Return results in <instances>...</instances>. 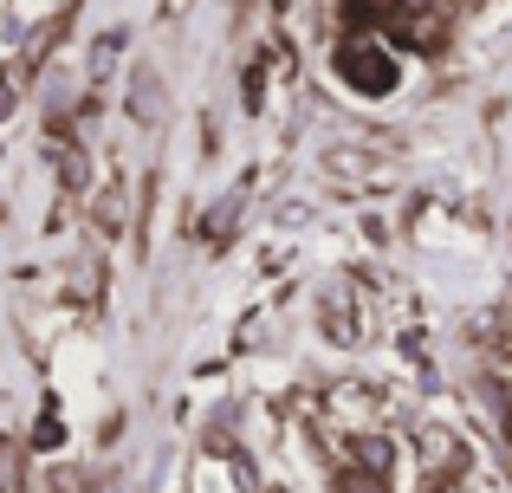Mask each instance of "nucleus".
Instances as JSON below:
<instances>
[{
	"label": "nucleus",
	"mask_w": 512,
	"mask_h": 493,
	"mask_svg": "<svg viewBox=\"0 0 512 493\" xmlns=\"http://www.w3.org/2000/svg\"><path fill=\"white\" fill-rule=\"evenodd\" d=\"M344 78H357L363 91H389V59L383 52H350L344 46Z\"/></svg>",
	"instance_id": "nucleus-1"
},
{
	"label": "nucleus",
	"mask_w": 512,
	"mask_h": 493,
	"mask_svg": "<svg viewBox=\"0 0 512 493\" xmlns=\"http://www.w3.org/2000/svg\"><path fill=\"white\" fill-rule=\"evenodd\" d=\"M0 493H26V468H20V442H0Z\"/></svg>",
	"instance_id": "nucleus-2"
},
{
	"label": "nucleus",
	"mask_w": 512,
	"mask_h": 493,
	"mask_svg": "<svg viewBox=\"0 0 512 493\" xmlns=\"http://www.w3.org/2000/svg\"><path fill=\"white\" fill-rule=\"evenodd\" d=\"M357 455H363V468H389V442H376V435H363Z\"/></svg>",
	"instance_id": "nucleus-3"
},
{
	"label": "nucleus",
	"mask_w": 512,
	"mask_h": 493,
	"mask_svg": "<svg viewBox=\"0 0 512 493\" xmlns=\"http://www.w3.org/2000/svg\"><path fill=\"white\" fill-rule=\"evenodd\" d=\"M344 493H376V481H363V474H357V481H344Z\"/></svg>",
	"instance_id": "nucleus-4"
},
{
	"label": "nucleus",
	"mask_w": 512,
	"mask_h": 493,
	"mask_svg": "<svg viewBox=\"0 0 512 493\" xmlns=\"http://www.w3.org/2000/svg\"><path fill=\"white\" fill-rule=\"evenodd\" d=\"M0 111H7V85H0Z\"/></svg>",
	"instance_id": "nucleus-5"
}]
</instances>
